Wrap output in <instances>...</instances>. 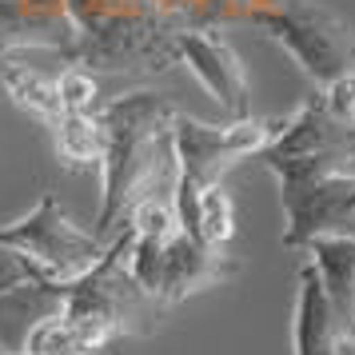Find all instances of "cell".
<instances>
[{"label":"cell","instance_id":"4","mask_svg":"<svg viewBox=\"0 0 355 355\" xmlns=\"http://www.w3.org/2000/svg\"><path fill=\"white\" fill-rule=\"evenodd\" d=\"M128 243H132V232L120 227L96 268L68 284V311L64 315L108 323L116 331V339L120 336L148 339V336H156V327H160L164 304L156 295H148L140 288V279L132 275Z\"/></svg>","mask_w":355,"mask_h":355},{"label":"cell","instance_id":"8","mask_svg":"<svg viewBox=\"0 0 355 355\" xmlns=\"http://www.w3.org/2000/svg\"><path fill=\"white\" fill-rule=\"evenodd\" d=\"M176 60L192 72L227 120L252 116V84L243 60L224 36H216V28H184L176 36Z\"/></svg>","mask_w":355,"mask_h":355},{"label":"cell","instance_id":"17","mask_svg":"<svg viewBox=\"0 0 355 355\" xmlns=\"http://www.w3.org/2000/svg\"><path fill=\"white\" fill-rule=\"evenodd\" d=\"M56 84H60V100H64V112H100V80L92 68L84 64H68L60 76H56Z\"/></svg>","mask_w":355,"mask_h":355},{"label":"cell","instance_id":"3","mask_svg":"<svg viewBox=\"0 0 355 355\" xmlns=\"http://www.w3.org/2000/svg\"><path fill=\"white\" fill-rule=\"evenodd\" d=\"M248 24L288 52L315 88L355 72V28L323 0H279L252 12Z\"/></svg>","mask_w":355,"mask_h":355},{"label":"cell","instance_id":"1","mask_svg":"<svg viewBox=\"0 0 355 355\" xmlns=\"http://www.w3.org/2000/svg\"><path fill=\"white\" fill-rule=\"evenodd\" d=\"M180 108L160 92H120L100 104L104 164H100V211L96 236L120 232L136 204L160 188H176V128Z\"/></svg>","mask_w":355,"mask_h":355},{"label":"cell","instance_id":"11","mask_svg":"<svg viewBox=\"0 0 355 355\" xmlns=\"http://www.w3.org/2000/svg\"><path fill=\"white\" fill-rule=\"evenodd\" d=\"M68 311V284L60 279H33L0 295V352L24 355L28 339L44 320Z\"/></svg>","mask_w":355,"mask_h":355},{"label":"cell","instance_id":"6","mask_svg":"<svg viewBox=\"0 0 355 355\" xmlns=\"http://www.w3.org/2000/svg\"><path fill=\"white\" fill-rule=\"evenodd\" d=\"M284 128H288V116H243V120H227V124H204L196 116L180 112L176 128H172L176 176L196 188H211L224 180L227 168L252 160V156H263Z\"/></svg>","mask_w":355,"mask_h":355},{"label":"cell","instance_id":"9","mask_svg":"<svg viewBox=\"0 0 355 355\" xmlns=\"http://www.w3.org/2000/svg\"><path fill=\"white\" fill-rule=\"evenodd\" d=\"M291 352L295 355H355V327L339 320L320 272L311 259L300 263V291H295V320H291Z\"/></svg>","mask_w":355,"mask_h":355},{"label":"cell","instance_id":"12","mask_svg":"<svg viewBox=\"0 0 355 355\" xmlns=\"http://www.w3.org/2000/svg\"><path fill=\"white\" fill-rule=\"evenodd\" d=\"M0 88L4 96L17 104L24 116H33L36 124L44 128H56L60 116H64V100H60V84L56 76L40 72L33 64H20L17 52H0Z\"/></svg>","mask_w":355,"mask_h":355},{"label":"cell","instance_id":"10","mask_svg":"<svg viewBox=\"0 0 355 355\" xmlns=\"http://www.w3.org/2000/svg\"><path fill=\"white\" fill-rule=\"evenodd\" d=\"M76 28L64 0H0V52H72Z\"/></svg>","mask_w":355,"mask_h":355},{"label":"cell","instance_id":"14","mask_svg":"<svg viewBox=\"0 0 355 355\" xmlns=\"http://www.w3.org/2000/svg\"><path fill=\"white\" fill-rule=\"evenodd\" d=\"M52 144L60 160L72 168H100L104 164V124L100 112H64L52 128Z\"/></svg>","mask_w":355,"mask_h":355},{"label":"cell","instance_id":"5","mask_svg":"<svg viewBox=\"0 0 355 355\" xmlns=\"http://www.w3.org/2000/svg\"><path fill=\"white\" fill-rule=\"evenodd\" d=\"M128 268L148 295H156L164 307H176L184 300L200 295V291L232 284L240 275V259L232 256L227 248H208V243H200L196 236L180 232L168 243L132 236Z\"/></svg>","mask_w":355,"mask_h":355},{"label":"cell","instance_id":"7","mask_svg":"<svg viewBox=\"0 0 355 355\" xmlns=\"http://www.w3.org/2000/svg\"><path fill=\"white\" fill-rule=\"evenodd\" d=\"M0 248H17L33 263H40L49 272V279L72 284L104 259L108 240L72 224V216L60 208L56 192H40V200L28 216L0 227Z\"/></svg>","mask_w":355,"mask_h":355},{"label":"cell","instance_id":"15","mask_svg":"<svg viewBox=\"0 0 355 355\" xmlns=\"http://www.w3.org/2000/svg\"><path fill=\"white\" fill-rule=\"evenodd\" d=\"M188 236H196L208 248H227L232 236H236V204L232 196L224 192V184H211L200 196V208H196V224Z\"/></svg>","mask_w":355,"mask_h":355},{"label":"cell","instance_id":"21","mask_svg":"<svg viewBox=\"0 0 355 355\" xmlns=\"http://www.w3.org/2000/svg\"><path fill=\"white\" fill-rule=\"evenodd\" d=\"M80 355H96V352H80Z\"/></svg>","mask_w":355,"mask_h":355},{"label":"cell","instance_id":"20","mask_svg":"<svg viewBox=\"0 0 355 355\" xmlns=\"http://www.w3.org/2000/svg\"><path fill=\"white\" fill-rule=\"evenodd\" d=\"M347 236H352V240H355V220H352V232H347Z\"/></svg>","mask_w":355,"mask_h":355},{"label":"cell","instance_id":"19","mask_svg":"<svg viewBox=\"0 0 355 355\" xmlns=\"http://www.w3.org/2000/svg\"><path fill=\"white\" fill-rule=\"evenodd\" d=\"M323 104H327V112L336 116L339 124H352L355 128V72L352 76H339L336 84H327L320 88Z\"/></svg>","mask_w":355,"mask_h":355},{"label":"cell","instance_id":"2","mask_svg":"<svg viewBox=\"0 0 355 355\" xmlns=\"http://www.w3.org/2000/svg\"><path fill=\"white\" fill-rule=\"evenodd\" d=\"M76 28L68 64L92 72H164L180 64L176 36L188 28L156 0H64Z\"/></svg>","mask_w":355,"mask_h":355},{"label":"cell","instance_id":"13","mask_svg":"<svg viewBox=\"0 0 355 355\" xmlns=\"http://www.w3.org/2000/svg\"><path fill=\"white\" fill-rule=\"evenodd\" d=\"M304 259H311V268L320 272L331 311L347 327H355V240L352 236H323L304 248Z\"/></svg>","mask_w":355,"mask_h":355},{"label":"cell","instance_id":"16","mask_svg":"<svg viewBox=\"0 0 355 355\" xmlns=\"http://www.w3.org/2000/svg\"><path fill=\"white\" fill-rule=\"evenodd\" d=\"M124 227H132V236H140V240H160V243H168L172 236L184 232L180 216H176V204H168L160 196H148L144 204H136Z\"/></svg>","mask_w":355,"mask_h":355},{"label":"cell","instance_id":"18","mask_svg":"<svg viewBox=\"0 0 355 355\" xmlns=\"http://www.w3.org/2000/svg\"><path fill=\"white\" fill-rule=\"evenodd\" d=\"M33 279H49V272L17 248H0V295L20 288V284H33Z\"/></svg>","mask_w":355,"mask_h":355}]
</instances>
